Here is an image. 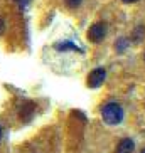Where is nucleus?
Masks as SVG:
<instances>
[{"instance_id":"obj_4","label":"nucleus","mask_w":145,"mask_h":153,"mask_svg":"<svg viewBox=\"0 0 145 153\" xmlns=\"http://www.w3.org/2000/svg\"><path fill=\"white\" fill-rule=\"evenodd\" d=\"M133 148H135V143H133V140L123 138L122 141L117 145V150H115V153H133Z\"/></svg>"},{"instance_id":"obj_5","label":"nucleus","mask_w":145,"mask_h":153,"mask_svg":"<svg viewBox=\"0 0 145 153\" xmlns=\"http://www.w3.org/2000/svg\"><path fill=\"white\" fill-rule=\"evenodd\" d=\"M32 109H34V106H32L31 103H25L22 106V108H20V118H31L32 116Z\"/></svg>"},{"instance_id":"obj_11","label":"nucleus","mask_w":145,"mask_h":153,"mask_svg":"<svg viewBox=\"0 0 145 153\" xmlns=\"http://www.w3.org/2000/svg\"><path fill=\"white\" fill-rule=\"evenodd\" d=\"M17 2H19V4H22V0H17Z\"/></svg>"},{"instance_id":"obj_10","label":"nucleus","mask_w":145,"mask_h":153,"mask_svg":"<svg viewBox=\"0 0 145 153\" xmlns=\"http://www.w3.org/2000/svg\"><path fill=\"white\" fill-rule=\"evenodd\" d=\"M2 136H4V130H2V126H0V140H2Z\"/></svg>"},{"instance_id":"obj_9","label":"nucleus","mask_w":145,"mask_h":153,"mask_svg":"<svg viewBox=\"0 0 145 153\" xmlns=\"http://www.w3.org/2000/svg\"><path fill=\"white\" fill-rule=\"evenodd\" d=\"M122 2H125V4H133V2H137V0H122Z\"/></svg>"},{"instance_id":"obj_8","label":"nucleus","mask_w":145,"mask_h":153,"mask_svg":"<svg viewBox=\"0 0 145 153\" xmlns=\"http://www.w3.org/2000/svg\"><path fill=\"white\" fill-rule=\"evenodd\" d=\"M4 29H5V24H4V20H2V19H0V36H2V34H4Z\"/></svg>"},{"instance_id":"obj_2","label":"nucleus","mask_w":145,"mask_h":153,"mask_svg":"<svg viewBox=\"0 0 145 153\" xmlns=\"http://www.w3.org/2000/svg\"><path fill=\"white\" fill-rule=\"evenodd\" d=\"M105 36H106V25H105L103 22L93 24L90 27V30H88V39H90L91 42H95V44L103 41Z\"/></svg>"},{"instance_id":"obj_3","label":"nucleus","mask_w":145,"mask_h":153,"mask_svg":"<svg viewBox=\"0 0 145 153\" xmlns=\"http://www.w3.org/2000/svg\"><path fill=\"white\" fill-rule=\"evenodd\" d=\"M105 77H106V71L103 68H98V69H93L88 76V86L90 88H100L103 84Z\"/></svg>"},{"instance_id":"obj_7","label":"nucleus","mask_w":145,"mask_h":153,"mask_svg":"<svg viewBox=\"0 0 145 153\" xmlns=\"http://www.w3.org/2000/svg\"><path fill=\"white\" fill-rule=\"evenodd\" d=\"M79 4H81V0H66V5H68L69 9H76Z\"/></svg>"},{"instance_id":"obj_6","label":"nucleus","mask_w":145,"mask_h":153,"mask_svg":"<svg viewBox=\"0 0 145 153\" xmlns=\"http://www.w3.org/2000/svg\"><path fill=\"white\" fill-rule=\"evenodd\" d=\"M56 49H58V51H68V49L79 51V47H76V45L71 44V42H63V44H56Z\"/></svg>"},{"instance_id":"obj_1","label":"nucleus","mask_w":145,"mask_h":153,"mask_svg":"<svg viewBox=\"0 0 145 153\" xmlns=\"http://www.w3.org/2000/svg\"><path fill=\"white\" fill-rule=\"evenodd\" d=\"M101 118L106 125H120L123 120V109L117 103H108L101 108Z\"/></svg>"},{"instance_id":"obj_12","label":"nucleus","mask_w":145,"mask_h":153,"mask_svg":"<svg viewBox=\"0 0 145 153\" xmlns=\"http://www.w3.org/2000/svg\"><path fill=\"white\" fill-rule=\"evenodd\" d=\"M140 153H145V150H142V152H140Z\"/></svg>"}]
</instances>
